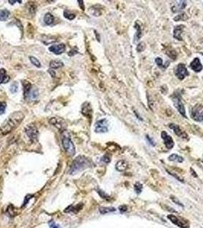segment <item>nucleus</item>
<instances>
[{
    "label": "nucleus",
    "instance_id": "obj_11",
    "mask_svg": "<svg viewBox=\"0 0 203 228\" xmlns=\"http://www.w3.org/2000/svg\"><path fill=\"white\" fill-rule=\"evenodd\" d=\"M161 136L162 138L163 139V141H164L165 145L167 146V148L168 149L173 148V147L174 146V142H173L172 137L170 136L165 131H163V132H162Z\"/></svg>",
    "mask_w": 203,
    "mask_h": 228
},
{
    "label": "nucleus",
    "instance_id": "obj_10",
    "mask_svg": "<svg viewBox=\"0 0 203 228\" xmlns=\"http://www.w3.org/2000/svg\"><path fill=\"white\" fill-rule=\"evenodd\" d=\"M25 132L28 135V136L31 138L32 140L37 139V135H38V132L35 126H29L26 128Z\"/></svg>",
    "mask_w": 203,
    "mask_h": 228
},
{
    "label": "nucleus",
    "instance_id": "obj_3",
    "mask_svg": "<svg viewBox=\"0 0 203 228\" xmlns=\"http://www.w3.org/2000/svg\"><path fill=\"white\" fill-rule=\"evenodd\" d=\"M62 143H63V146L66 152L68 154H70V156L74 155L75 153H76V150H75L74 145H73V142L71 141L70 137L67 136V135H63Z\"/></svg>",
    "mask_w": 203,
    "mask_h": 228
},
{
    "label": "nucleus",
    "instance_id": "obj_36",
    "mask_svg": "<svg viewBox=\"0 0 203 228\" xmlns=\"http://www.w3.org/2000/svg\"><path fill=\"white\" fill-rule=\"evenodd\" d=\"M49 226L50 228H60V227L55 222H53V221H51L49 223Z\"/></svg>",
    "mask_w": 203,
    "mask_h": 228
},
{
    "label": "nucleus",
    "instance_id": "obj_19",
    "mask_svg": "<svg viewBox=\"0 0 203 228\" xmlns=\"http://www.w3.org/2000/svg\"><path fill=\"white\" fill-rule=\"evenodd\" d=\"M9 15H10V12L7 9H2L0 10V21H5L9 18Z\"/></svg>",
    "mask_w": 203,
    "mask_h": 228
},
{
    "label": "nucleus",
    "instance_id": "obj_42",
    "mask_svg": "<svg viewBox=\"0 0 203 228\" xmlns=\"http://www.w3.org/2000/svg\"><path fill=\"white\" fill-rule=\"evenodd\" d=\"M202 55H203V53H202Z\"/></svg>",
    "mask_w": 203,
    "mask_h": 228
},
{
    "label": "nucleus",
    "instance_id": "obj_29",
    "mask_svg": "<svg viewBox=\"0 0 203 228\" xmlns=\"http://www.w3.org/2000/svg\"><path fill=\"white\" fill-rule=\"evenodd\" d=\"M18 85L17 82H14L13 84H12L10 87V90L12 94H15L17 91H18Z\"/></svg>",
    "mask_w": 203,
    "mask_h": 228
},
{
    "label": "nucleus",
    "instance_id": "obj_1",
    "mask_svg": "<svg viewBox=\"0 0 203 228\" xmlns=\"http://www.w3.org/2000/svg\"><path fill=\"white\" fill-rule=\"evenodd\" d=\"M25 116L21 112H15L10 115L7 120L4 122L0 128V131L3 135H7L17 127L24 119Z\"/></svg>",
    "mask_w": 203,
    "mask_h": 228
},
{
    "label": "nucleus",
    "instance_id": "obj_31",
    "mask_svg": "<svg viewBox=\"0 0 203 228\" xmlns=\"http://www.w3.org/2000/svg\"><path fill=\"white\" fill-rule=\"evenodd\" d=\"M155 62L157 63V65H158L160 68H163V59L160 57H157L155 59Z\"/></svg>",
    "mask_w": 203,
    "mask_h": 228
},
{
    "label": "nucleus",
    "instance_id": "obj_27",
    "mask_svg": "<svg viewBox=\"0 0 203 228\" xmlns=\"http://www.w3.org/2000/svg\"><path fill=\"white\" fill-rule=\"evenodd\" d=\"M135 27H136L135 28L137 30V34H136V35H135V40H136V41H137V40H140V37H141L142 32H141V30H140V27L138 26V24H135Z\"/></svg>",
    "mask_w": 203,
    "mask_h": 228
},
{
    "label": "nucleus",
    "instance_id": "obj_37",
    "mask_svg": "<svg viewBox=\"0 0 203 228\" xmlns=\"http://www.w3.org/2000/svg\"><path fill=\"white\" fill-rule=\"evenodd\" d=\"M146 137H147V141L149 142V143L151 144V145H152V146H154V145H155V142H154L153 141L152 138H151V137L149 136V135H147Z\"/></svg>",
    "mask_w": 203,
    "mask_h": 228
},
{
    "label": "nucleus",
    "instance_id": "obj_40",
    "mask_svg": "<svg viewBox=\"0 0 203 228\" xmlns=\"http://www.w3.org/2000/svg\"><path fill=\"white\" fill-rule=\"evenodd\" d=\"M78 2L79 3V5H80V6L82 7V10H84V7H83V1H78Z\"/></svg>",
    "mask_w": 203,
    "mask_h": 228
},
{
    "label": "nucleus",
    "instance_id": "obj_24",
    "mask_svg": "<svg viewBox=\"0 0 203 228\" xmlns=\"http://www.w3.org/2000/svg\"><path fill=\"white\" fill-rule=\"evenodd\" d=\"M29 97L31 100H32V101L36 100L37 98V97H38V90H37V89L32 90L30 91V93H29Z\"/></svg>",
    "mask_w": 203,
    "mask_h": 228
},
{
    "label": "nucleus",
    "instance_id": "obj_15",
    "mask_svg": "<svg viewBox=\"0 0 203 228\" xmlns=\"http://www.w3.org/2000/svg\"><path fill=\"white\" fill-rule=\"evenodd\" d=\"M184 26L183 25H178L176 26L173 31V37L176 38L178 40H182V33L183 31Z\"/></svg>",
    "mask_w": 203,
    "mask_h": 228
},
{
    "label": "nucleus",
    "instance_id": "obj_35",
    "mask_svg": "<svg viewBox=\"0 0 203 228\" xmlns=\"http://www.w3.org/2000/svg\"><path fill=\"white\" fill-rule=\"evenodd\" d=\"M171 199L173 200V201H174V202L176 203V204H179V205H180V206H183V205H182V203H181L180 201H179V200L176 199V198H175L174 196H171Z\"/></svg>",
    "mask_w": 203,
    "mask_h": 228
},
{
    "label": "nucleus",
    "instance_id": "obj_8",
    "mask_svg": "<svg viewBox=\"0 0 203 228\" xmlns=\"http://www.w3.org/2000/svg\"><path fill=\"white\" fill-rule=\"evenodd\" d=\"M108 126H109V123H108L107 120L103 119L96 123L95 131H96V132H99V133L106 132H108Z\"/></svg>",
    "mask_w": 203,
    "mask_h": 228
},
{
    "label": "nucleus",
    "instance_id": "obj_26",
    "mask_svg": "<svg viewBox=\"0 0 203 228\" xmlns=\"http://www.w3.org/2000/svg\"><path fill=\"white\" fill-rule=\"evenodd\" d=\"M29 59H30L31 62H32V63L34 65H35L36 67H38V68H40V62H39V60L37 59V58H35L34 57H29Z\"/></svg>",
    "mask_w": 203,
    "mask_h": 228
},
{
    "label": "nucleus",
    "instance_id": "obj_18",
    "mask_svg": "<svg viewBox=\"0 0 203 228\" xmlns=\"http://www.w3.org/2000/svg\"><path fill=\"white\" fill-rule=\"evenodd\" d=\"M23 87H24V89H23L24 90V96L25 97L27 98V97H29V93L32 90V88H31L32 85L29 82L25 81V82H23Z\"/></svg>",
    "mask_w": 203,
    "mask_h": 228
},
{
    "label": "nucleus",
    "instance_id": "obj_33",
    "mask_svg": "<svg viewBox=\"0 0 203 228\" xmlns=\"http://www.w3.org/2000/svg\"><path fill=\"white\" fill-rule=\"evenodd\" d=\"M145 49V43H140L137 46V50L138 52H142L143 50H144Z\"/></svg>",
    "mask_w": 203,
    "mask_h": 228
},
{
    "label": "nucleus",
    "instance_id": "obj_34",
    "mask_svg": "<svg viewBox=\"0 0 203 228\" xmlns=\"http://www.w3.org/2000/svg\"><path fill=\"white\" fill-rule=\"evenodd\" d=\"M167 55L169 56V57H170V58H171V59H176V57H174V56L173 55V53H174V54H175V53H176L175 52L174 50H170V51H168V52H167Z\"/></svg>",
    "mask_w": 203,
    "mask_h": 228
},
{
    "label": "nucleus",
    "instance_id": "obj_39",
    "mask_svg": "<svg viewBox=\"0 0 203 228\" xmlns=\"http://www.w3.org/2000/svg\"><path fill=\"white\" fill-rule=\"evenodd\" d=\"M119 210L121 212H124L128 210V207L126 205H121L119 207Z\"/></svg>",
    "mask_w": 203,
    "mask_h": 228
},
{
    "label": "nucleus",
    "instance_id": "obj_9",
    "mask_svg": "<svg viewBox=\"0 0 203 228\" xmlns=\"http://www.w3.org/2000/svg\"><path fill=\"white\" fill-rule=\"evenodd\" d=\"M169 127L174 131L175 134H176L177 136L180 137V138H183V139H188V135L186 134V132H185V131L182 130L179 126H177V125L176 124H173V123H170L169 125Z\"/></svg>",
    "mask_w": 203,
    "mask_h": 228
},
{
    "label": "nucleus",
    "instance_id": "obj_38",
    "mask_svg": "<svg viewBox=\"0 0 203 228\" xmlns=\"http://www.w3.org/2000/svg\"><path fill=\"white\" fill-rule=\"evenodd\" d=\"M102 160L104 162H105V163H109V162H110V157H109L108 155H105L104 157H102Z\"/></svg>",
    "mask_w": 203,
    "mask_h": 228
},
{
    "label": "nucleus",
    "instance_id": "obj_41",
    "mask_svg": "<svg viewBox=\"0 0 203 228\" xmlns=\"http://www.w3.org/2000/svg\"><path fill=\"white\" fill-rule=\"evenodd\" d=\"M49 72L51 73V76H52V77H54V76H55V72H52V70H51V69L49 70Z\"/></svg>",
    "mask_w": 203,
    "mask_h": 228
},
{
    "label": "nucleus",
    "instance_id": "obj_6",
    "mask_svg": "<svg viewBox=\"0 0 203 228\" xmlns=\"http://www.w3.org/2000/svg\"><path fill=\"white\" fill-rule=\"evenodd\" d=\"M175 75H176V76L178 79L182 80V79H185V77L189 75V72L186 65L184 64L180 63L175 68Z\"/></svg>",
    "mask_w": 203,
    "mask_h": 228
},
{
    "label": "nucleus",
    "instance_id": "obj_21",
    "mask_svg": "<svg viewBox=\"0 0 203 228\" xmlns=\"http://www.w3.org/2000/svg\"><path fill=\"white\" fill-rule=\"evenodd\" d=\"M63 66V62L60 60H52L50 62V67L51 68H59Z\"/></svg>",
    "mask_w": 203,
    "mask_h": 228
},
{
    "label": "nucleus",
    "instance_id": "obj_28",
    "mask_svg": "<svg viewBox=\"0 0 203 228\" xmlns=\"http://www.w3.org/2000/svg\"><path fill=\"white\" fill-rule=\"evenodd\" d=\"M142 189H143V186L142 184H140V182H136L135 184V190L137 194H140L142 191Z\"/></svg>",
    "mask_w": 203,
    "mask_h": 228
},
{
    "label": "nucleus",
    "instance_id": "obj_16",
    "mask_svg": "<svg viewBox=\"0 0 203 228\" xmlns=\"http://www.w3.org/2000/svg\"><path fill=\"white\" fill-rule=\"evenodd\" d=\"M9 79H10V78L6 74V70L4 68H1L0 69V84L7 83Z\"/></svg>",
    "mask_w": 203,
    "mask_h": 228
},
{
    "label": "nucleus",
    "instance_id": "obj_12",
    "mask_svg": "<svg viewBox=\"0 0 203 228\" xmlns=\"http://www.w3.org/2000/svg\"><path fill=\"white\" fill-rule=\"evenodd\" d=\"M49 50L51 52L54 53V54L57 55H60V54L63 53L65 51V45L63 43H60V44L57 45H53V46H50Z\"/></svg>",
    "mask_w": 203,
    "mask_h": 228
},
{
    "label": "nucleus",
    "instance_id": "obj_5",
    "mask_svg": "<svg viewBox=\"0 0 203 228\" xmlns=\"http://www.w3.org/2000/svg\"><path fill=\"white\" fill-rule=\"evenodd\" d=\"M173 104H174V106L176 107V108L177 109L179 113H180L182 116L186 118L185 107H184L183 104H182V101H181L180 95H178V94H176V93H175V94L173 96Z\"/></svg>",
    "mask_w": 203,
    "mask_h": 228
},
{
    "label": "nucleus",
    "instance_id": "obj_20",
    "mask_svg": "<svg viewBox=\"0 0 203 228\" xmlns=\"http://www.w3.org/2000/svg\"><path fill=\"white\" fill-rule=\"evenodd\" d=\"M44 21L45 24H48V25H51V24L54 23V18L51 13H47L44 15Z\"/></svg>",
    "mask_w": 203,
    "mask_h": 228
},
{
    "label": "nucleus",
    "instance_id": "obj_25",
    "mask_svg": "<svg viewBox=\"0 0 203 228\" xmlns=\"http://www.w3.org/2000/svg\"><path fill=\"white\" fill-rule=\"evenodd\" d=\"M63 15H64L65 18H67V19H69V20L74 19L75 17H76L75 14L72 13V12H69V11H64V12H63Z\"/></svg>",
    "mask_w": 203,
    "mask_h": 228
},
{
    "label": "nucleus",
    "instance_id": "obj_22",
    "mask_svg": "<svg viewBox=\"0 0 203 228\" xmlns=\"http://www.w3.org/2000/svg\"><path fill=\"white\" fill-rule=\"evenodd\" d=\"M168 159H169V160H170V161H176L179 162V163H182L184 160L183 157H182L181 156H179L178 154H171V155H170Z\"/></svg>",
    "mask_w": 203,
    "mask_h": 228
},
{
    "label": "nucleus",
    "instance_id": "obj_14",
    "mask_svg": "<svg viewBox=\"0 0 203 228\" xmlns=\"http://www.w3.org/2000/svg\"><path fill=\"white\" fill-rule=\"evenodd\" d=\"M186 6V2L185 1H179V2H175L173 3V6H172V12H177L179 11L182 10L183 9H185V7Z\"/></svg>",
    "mask_w": 203,
    "mask_h": 228
},
{
    "label": "nucleus",
    "instance_id": "obj_32",
    "mask_svg": "<svg viewBox=\"0 0 203 228\" xmlns=\"http://www.w3.org/2000/svg\"><path fill=\"white\" fill-rule=\"evenodd\" d=\"M6 108V104L5 102L0 101V114H3L5 113V110Z\"/></svg>",
    "mask_w": 203,
    "mask_h": 228
},
{
    "label": "nucleus",
    "instance_id": "obj_30",
    "mask_svg": "<svg viewBox=\"0 0 203 228\" xmlns=\"http://www.w3.org/2000/svg\"><path fill=\"white\" fill-rule=\"evenodd\" d=\"M187 16L186 15L185 13H182L181 14V15H178L177 17H176V18H174V21H180V20H186L187 19Z\"/></svg>",
    "mask_w": 203,
    "mask_h": 228
},
{
    "label": "nucleus",
    "instance_id": "obj_4",
    "mask_svg": "<svg viewBox=\"0 0 203 228\" xmlns=\"http://www.w3.org/2000/svg\"><path fill=\"white\" fill-rule=\"evenodd\" d=\"M202 105L197 104L196 106L193 107L192 110H190V115L191 117L194 120L198 122H202L203 123V110Z\"/></svg>",
    "mask_w": 203,
    "mask_h": 228
},
{
    "label": "nucleus",
    "instance_id": "obj_17",
    "mask_svg": "<svg viewBox=\"0 0 203 228\" xmlns=\"http://www.w3.org/2000/svg\"><path fill=\"white\" fill-rule=\"evenodd\" d=\"M115 167L117 171L120 172L124 171L128 168V164L124 160H119L115 165Z\"/></svg>",
    "mask_w": 203,
    "mask_h": 228
},
{
    "label": "nucleus",
    "instance_id": "obj_13",
    "mask_svg": "<svg viewBox=\"0 0 203 228\" xmlns=\"http://www.w3.org/2000/svg\"><path fill=\"white\" fill-rule=\"evenodd\" d=\"M190 68L196 72H199L202 70L203 66L201 64L200 60H199V58H195L193 59V62L190 63Z\"/></svg>",
    "mask_w": 203,
    "mask_h": 228
},
{
    "label": "nucleus",
    "instance_id": "obj_23",
    "mask_svg": "<svg viewBox=\"0 0 203 228\" xmlns=\"http://www.w3.org/2000/svg\"><path fill=\"white\" fill-rule=\"evenodd\" d=\"M99 211H100L101 214L104 215V214L109 213V212L115 211V208L112 207H100L99 208Z\"/></svg>",
    "mask_w": 203,
    "mask_h": 228
},
{
    "label": "nucleus",
    "instance_id": "obj_7",
    "mask_svg": "<svg viewBox=\"0 0 203 228\" xmlns=\"http://www.w3.org/2000/svg\"><path fill=\"white\" fill-rule=\"evenodd\" d=\"M168 219L171 221L173 224H174L175 225L178 226L180 228H189L190 227V225L187 222H185V221L182 219V218H177L176 216L173 215H170L167 216Z\"/></svg>",
    "mask_w": 203,
    "mask_h": 228
},
{
    "label": "nucleus",
    "instance_id": "obj_2",
    "mask_svg": "<svg viewBox=\"0 0 203 228\" xmlns=\"http://www.w3.org/2000/svg\"><path fill=\"white\" fill-rule=\"evenodd\" d=\"M90 165H91V162L86 157H85L84 156H79L73 161L71 168H70V174H75L77 172L89 167H90Z\"/></svg>",
    "mask_w": 203,
    "mask_h": 228
}]
</instances>
